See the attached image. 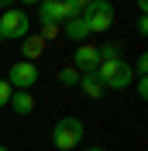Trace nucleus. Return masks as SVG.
<instances>
[{
	"label": "nucleus",
	"instance_id": "nucleus-1",
	"mask_svg": "<svg viewBox=\"0 0 148 151\" xmlns=\"http://www.w3.org/2000/svg\"><path fill=\"white\" fill-rule=\"evenodd\" d=\"M83 120L79 117H62V120H55V127H52V144H55L59 151H73L79 148V141H83Z\"/></svg>",
	"mask_w": 148,
	"mask_h": 151
},
{
	"label": "nucleus",
	"instance_id": "nucleus-2",
	"mask_svg": "<svg viewBox=\"0 0 148 151\" xmlns=\"http://www.w3.org/2000/svg\"><path fill=\"white\" fill-rule=\"evenodd\" d=\"M96 76H100V83L107 86V89H128V86L134 83V69H131L124 58H117V62H100Z\"/></svg>",
	"mask_w": 148,
	"mask_h": 151
},
{
	"label": "nucleus",
	"instance_id": "nucleus-3",
	"mask_svg": "<svg viewBox=\"0 0 148 151\" xmlns=\"http://www.w3.org/2000/svg\"><path fill=\"white\" fill-rule=\"evenodd\" d=\"M86 24H90V35H100L114 24V4L110 0H90V7H86Z\"/></svg>",
	"mask_w": 148,
	"mask_h": 151
},
{
	"label": "nucleus",
	"instance_id": "nucleus-4",
	"mask_svg": "<svg viewBox=\"0 0 148 151\" xmlns=\"http://www.w3.org/2000/svg\"><path fill=\"white\" fill-rule=\"evenodd\" d=\"M7 83H10V89H35L38 86V65L31 62V58L14 62L10 72H7Z\"/></svg>",
	"mask_w": 148,
	"mask_h": 151
},
{
	"label": "nucleus",
	"instance_id": "nucleus-5",
	"mask_svg": "<svg viewBox=\"0 0 148 151\" xmlns=\"http://www.w3.org/2000/svg\"><path fill=\"white\" fill-rule=\"evenodd\" d=\"M0 35H4V41L7 38H28V14L7 7L0 14Z\"/></svg>",
	"mask_w": 148,
	"mask_h": 151
},
{
	"label": "nucleus",
	"instance_id": "nucleus-6",
	"mask_svg": "<svg viewBox=\"0 0 148 151\" xmlns=\"http://www.w3.org/2000/svg\"><path fill=\"white\" fill-rule=\"evenodd\" d=\"M73 69L79 76L83 72H96V69H100V52H96V45H79L76 48V55H73Z\"/></svg>",
	"mask_w": 148,
	"mask_h": 151
},
{
	"label": "nucleus",
	"instance_id": "nucleus-7",
	"mask_svg": "<svg viewBox=\"0 0 148 151\" xmlns=\"http://www.w3.org/2000/svg\"><path fill=\"white\" fill-rule=\"evenodd\" d=\"M38 21H41V28H55L59 21H69V7H65V0H45L41 10H38Z\"/></svg>",
	"mask_w": 148,
	"mask_h": 151
},
{
	"label": "nucleus",
	"instance_id": "nucleus-8",
	"mask_svg": "<svg viewBox=\"0 0 148 151\" xmlns=\"http://www.w3.org/2000/svg\"><path fill=\"white\" fill-rule=\"evenodd\" d=\"M79 89H83L86 100H100V96L107 93V86L100 83V76H96V72H83V76H79Z\"/></svg>",
	"mask_w": 148,
	"mask_h": 151
},
{
	"label": "nucleus",
	"instance_id": "nucleus-9",
	"mask_svg": "<svg viewBox=\"0 0 148 151\" xmlns=\"http://www.w3.org/2000/svg\"><path fill=\"white\" fill-rule=\"evenodd\" d=\"M10 110H14V113H21V117H28V113L31 110H35V96H31L28 93V89H17V93H10Z\"/></svg>",
	"mask_w": 148,
	"mask_h": 151
},
{
	"label": "nucleus",
	"instance_id": "nucleus-10",
	"mask_svg": "<svg viewBox=\"0 0 148 151\" xmlns=\"http://www.w3.org/2000/svg\"><path fill=\"white\" fill-rule=\"evenodd\" d=\"M65 38H76V41L90 38V24H86V17H69V21H65Z\"/></svg>",
	"mask_w": 148,
	"mask_h": 151
},
{
	"label": "nucleus",
	"instance_id": "nucleus-11",
	"mask_svg": "<svg viewBox=\"0 0 148 151\" xmlns=\"http://www.w3.org/2000/svg\"><path fill=\"white\" fill-rule=\"evenodd\" d=\"M65 7H69V17H83L86 7H90V0H65Z\"/></svg>",
	"mask_w": 148,
	"mask_h": 151
},
{
	"label": "nucleus",
	"instance_id": "nucleus-12",
	"mask_svg": "<svg viewBox=\"0 0 148 151\" xmlns=\"http://www.w3.org/2000/svg\"><path fill=\"white\" fill-rule=\"evenodd\" d=\"M100 52V62H117L120 58V48L117 45H103V48H96Z\"/></svg>",
	"mask_w": 148,
	"mask_h": 151
},
{
	"label": "nucleus",
	"instance_id": "nucleus-13",
	"mask_svg": "<svg viewBox=\"0 0 148 151\" xmlns=\"http://www.w3.org/2000/svg\"><path fill=\"white\" fill-rule=\"evenodd\" d=\"M59 83L62 86H79V72H76V69H62V72H59Z\"/></svg>",
	"mask_w": 148,
	"mask_h": 151
},
{
	"label": "nucleus",
	"instance_id": "nucleus-14",
	"mask_svg": "<svg viewBox=\"0 0 148 151\" xmlns=\"http://www.w3.org/2000/svg\"><path fill=\"white\" fill-rule=\"evenodd\" d=\"M10 93H14V89H10V83H7V79H0V106L10 103Z\"/></svg>",
	"mask_w": 148,
	"mask_h": 151
},
{
	"label": "nucleus",
	"instance_id": "nucleus-15",
	"mask_svg": "<svg viewBox=\"0 0 148 151\" xmlns=\"http://www.w3.org/2000/svg\"><path fill=\"white\" fill-rule=\"evenodd\" d=\"M145 69H148V58L141 55V58H138V65H134V72H138V76H145Z\"/></svg>",
	"mask_w": 148,
	"mask_h": 151
},
{
	"label": "nucleus",
	"instance_id": "nucleus-16",
	"mask_svg": "<svg viewBox=\"0 0 148 151\" xmlns=\"http://www.w3.org/2000/svg\"><path fill=\"white\" fill-rule=\"evenodd\" d=\"M138 96H148V83H145V76L138 79Z\"/></svg>",
	"mask_w": 148,
	"mask_h": 151
},
{
	"label": "nucleus",
	"instance_id": "nucleus-17",
	"mask_svg": "<svg viewBox=\"0 0 148 151\" xmlns=\"http://www.w3.org/2000/svg\"><path fill=\"white\" fill-rule=\"evenodd\" d=\"M134 7H138L141 14H145V10H148V0H134Z\"/></svg>",
	"mask_w": 148,
	"mask_h": 151
},
{
	"label": "nucleus",
	"instance_id": "nucleus-18",
	"mask_svg": "<svg viewBox=\"0 0 148 151\" xmlns=\"http://www.w3.org/2000/svg\"><path fill=\"white\" fill-rule=\"evenodd\" d=\"M0 7H4V10H7V7H14V0H0Z\"/></svg>",
	"mask_w": 148,
	"mask_h": 151
},
{
	"label": "nucleus",
	"instance_id": "nucleus-19",
	"mask_svg": "<svg viewBox=\"0 0 148 151\" xmlns=\"http://www.w3.org/2000/svg\"><path fill=\"white\" fill-rule=\"evenodd\" d=\"M21 4H41V0H21Z\"/></svg>",
	"mask_w": 148,
	"mask_h": 151
},
{
	"label": "nucleus",
	"instance_id": "nucleus-20",
	"mask_svg": "<svg viewBox=\"0 0 148 151\" xmlns=\"http://www.w3.org/2000/svg\"><path fill=\"white\" fill-rule=\"evenodd\" d=\"M86 151H103V148H86Z\"/></svg>",
	"mask_w": 148,
	"mask_h": 151
},
{
	"label": "nucleus",
	"instance_id": "nucleus-21",
	"mask_svg": "<svg viewBox=\"0 0 148 151\" xmlns=\"http://www.w3.org/2000/svg\"><path fill=\"white\" fill-rule=\"evenodd\" d=\"M0 41H4V35H0Z\"/></svg>",
	"mask_w": 148,
	"mask_h": 151
},
{
	"label": "nucleus",
	"instance_id": "nucleus-22",
	"mask_svg": "<svg viewBox=\"0 0 148 151\" xmlns=\"http://www.w3.org/2000/svg\"><path fill=\"white\" fill-rule=\"evenodd\" d=\"M0 151H7V148H0Z\"/></svg>",
	"mask_w": 148,
	"mask_h": 151
}]
</instances>
